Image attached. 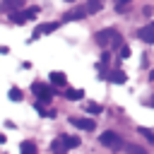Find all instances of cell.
<instances>
[{"label": "cell", "instance_id": "obj_15", "mask_svg": "<svg viewBox=\"0 0 154 154\" xmlns=\"http://www.w3.org/2000/svg\"><path fill=\"white\" fill-rule=\"evenodd\" d=\"M7 96H10V101H22V89H17V87H12Z\"/></svg>", "mask_w": 154, "mask_h": 154}, {"label": "cell", "instance_id": "obj_16", "mask_svg": "<svg viewBox=\"0 0 154 154\" xmlns=\"http://www.w3.org/2000/svg\"><path fill=\"white\" fill-rule=\"evenodd\" d=\"M99 10H101V2H99V0H89L87 12H89V14H94V12H99Z\"/></svg>", "mask_w": 154, "mask_h": 154}, {"label": "cell", "instance_id": "obj_19", "mask_svg": "<svg viewBox=\"0 0 154 154\" xmlns=\"http://www.w3.org/2000/svg\"><path fill=\"white\" fill-rule=\"evenodd\" d=\"M87 111H89V113H101V106H99V103H89Z\"/></svg>", "mask_w": 154, "mask_h": 154}, {"label": "cell", "instance_id": "obj_2", "mask_svg": "<svg viewBox=\"0 0 154 154\" xmlns=\"http://www.w3.org/2000/svg\"><path fill=\"white\" fill-rule=\"evenodd\" d=\"M99 142H101L103 147H108V149H120V144H123V140H120V135H116L113 130H106V132H101V137H99Z\"/></svg>", "mask_w": 154, "mask_h": 154}, {"label": "cell", "instance_id": "obj_23", "mask_svg": "<svg viewBox=\"0 0 154 154\" xmlns=\"http://www.w3.org/2000/svg\"><path fill=\"white\" fill-rule=\"evenodd\" d=\"M65 2H77V0H65Z\"/></svg>", "mask_w": 154, "mask_h": 154}, {"label": "cell", "instance_id": "obj_6", "mask_svg": "<svg viewBox=\"0 0 154 154\" xmlns=\"http://www.w3.org/2000/svg\"><path fill=\"white\" fill-rule=\"evenodd\" d=\"M137 36L144 43H154V24H144L142 29H137Z\"/></svg>", "mask_w": 154, "mask_h": 154}, {"label": "cell", "instance_id": "obj_12", "mask_svg": "<svg viewBox=\"0 0 154 154\" xmlns=\"http://www.w3.org/2000/svg\"><path fill=\"white\" fill-rule=\"evenodd\" d=\"M65 96H67L70 101H79V99H84V91H82V89H67Z\"/></svg>", "mask_w": 154, "mask_h": 154}, {"label": "cell", "instance_id": "obj_3", "mask_svg": "<svg viewBox=\"0 0 154 154\" xmlns=\"http://www.w3.org/2000/svg\"><path fill=\"white\" fill-rule=\"evenodd\" d=\"M36 12H38V7H31V10H24V12H19V10H14V12H10V22H12V24H24V22H29V19H34V17H36Z\"/></svg>", "mask_w": 154, "mask_h": 154}, {"label": "cell", "instance_id": "obj_13", "mask_svg": "<svg viewBox=\"0 0 154 154\" xmlns=\"http://www.w3.org/2000/svg\"><path fill=\"white\" fill-rule=\"evenodd\" d=\"M120 149H123V152H132V154H144V149H142V147H137V144H125V142H123V144H120Z\"/></svg>", "mask_w": 154, "mask_h": 154}, {"label": "cell", "instance_id": "obj_21", "mask_svg": "<svg viewBox=\"0 0 154 154\" xmlns=\"http://www.w3.org/2000/svg\"><path fill=\"white\" fill-rule=\"evenodd\" d=\"M128 2H130V0H118V7H120V10H123V7H125V5H128Z\"/></svg>", "mask_w": 154, "mask_h": 154}, {"label": "cell", "instance_id": "obj_10", "mask_svg": "<svg viewBox=\"0 0 154 154\" xmlns=\"http://www.w3.org/2000/svg\"><path fill=\"white\" fill-rule=\"evenodd\" d=\"M84 14H89V12H87V10H70L63 19H65V22H72V19H82Z\"/></svg>", "mask_w": 154, "mask_h": 154}, {"label": "cell", "instance_id": "obj_5", "mask_svg": "<svg viewBox=\"0 0 154 154\" xmlns=\"http://www.w3.org/2000/svg\"><path fill=\"white\" fill-rule=\"evenodd\" d=\"M70 123H72L77 130H84V132H91V130L96 128V123L89 120V118H70Z\"/></svg>", "mask_w": 154, "mask_h": 154}, {"label": "cell", "instance_id": "obj_18", "mask_svg": "<svg viewBox=\"0 0 154 154\" xmlns=\"http://www.w3.org/2000/svg\"><path fill=\"white\" fill-rule=\"evenodd\" d=\"M65 144H67V149H72V147L79 144V137H70V135H65Z\"/></svg>", "mask_w": 154, "mask_h": 154}, {"label": "cell", "instance_id": "obj_25", "mask_svg": "<svg viewBox=\"0 0 154 154\" xmlns=\"http://www.w3.org/2000/svg\"><path fill=\"white\" fill-rule=\"evenodd\" d=\"M0 142H2V137H0Z\"/></svg>", "mask_w": 154, "mask_h": 154}, {"label": "cell", "instance_id": "obj_7", "mask_svg": "<svg viewBox=\"0 0 154 154\" xmlns=\"http://www.w3.org/2000/svg\"><path fill=\"white\" fill-rule=\"evenodd\" d=\"M106 79H108V82H113V84H123L128 77H125V72H123V70H113V72H111Z\"/></svg>", "mask_w": 154, "mask_h": 154}, {"label": "cell", "instance_id": "obj_22", "mask_svg": "<svg viewBox=\"0 0 154 154\" xmlns=\"http://www.w3.org/2000/svg\"><path fill=\"white\" fill-rule=\"evenodd\" d=\"M149 77H152V82H154V70H152V72H149Z\"/></svg>", "mask_w": 154, "mask_h": 154}, {"label": "cell", "instance_id": "obj_17", "mask_svg": "<svg viewBox=\"0 0 154 154\" xmlns=\"http://www.w3.org/2000/svg\"><path fill=\"white\" fill-rule=\"evenodd\" d=\"M137 132H140L142 137H147L149 142H154V130H149V128H137Z\"/></svg>", "mask_w": 154, "mask_h": 154}, {"label": "cell", "instance_id": "obj_4", "mask_svg": "<svg viewBox=\"0 0 154 154\" xmlns=\"http://www.w3.org/2000/svg\"><path fill=\"white\" fill-rule=\"evenodd\" d=\"M31 91L38 96V101H41V103H48V101L53 99V89H51V87H46V84H41V82H34V84H31Z\"/></svg>", "mask_w": 154, "mask_h": 154}, {"label": "cell", "instance_id": "obj_20", "mask_svg": "<svg viewBox=\"0 0 154 154\" xmlns=\"http://www.w3.org/2000/svg\"><path fill=\"white\" fill-rule=\"evenodd\" d=\"M130 55V48L128 46H120V58H128Z\"/></svg>", "mask_w": 154, "mask_h": 154}, {"label": "cell", "instance_id": "obj_11", "mask_svg": "<svg viewBox=\"0 0 154 154\" xmlns=\"http://www.w3.org/2000/svg\"><path fill=\"white\" fill-rule=\"evenodd\" d=\"M51 82L58 84V87H65L67 84V77H65V72H51Z\"/></svg>", "mask_w": 154, "mask_h": 154}, {"label": "cell", "instance_id": "obj_8", "mask_svg": "<svg viewBox=\"0 0 154 154\" xmlns=\"http://www.w3.org/2000/svg\"><path fill=\"white\" fill-rule=\"evenodd\" d=\"M51 149H53V152H65V149H67V144H65V135L55 137V140L51 142Z\"/></svg>", "mask_w": 154, "mask_h": 154}, {"label": "cell", "instance_id": "obj_1", "mask_svg": "<svg viewBox=\"0 0 154 154\" xmlns=\"http://www.w3.org/2000/svg\"><path fill=\"white\" fill-rule=\"evenodd\" d=\"M96 43H99L101 48L118 46V43H123V36H120V31H116V29H101V31H96Z\"/></svg>", "mask_w": 154, "mask_h": 154}, {"label": "cell", "instance_id": "obj_14", "mask_svg": "<svg viewBox=\"0 0 154 154\" xmlns=\"http://www.w3.org/2000/svg\"><path fill=\"white\" fill-rule=\"evenodd\" d=\"M19 152H24V154H34V152H36V144H34V142H22Z\"/></svg>", "mask_w": 154, "mask_h": 154}, {"label": "cell", "instance_id": "obj_24", "mask_svg": "<svg viewBox=\"0 0 154 154\" xmlns=\"http://www.w3.org/2000/svg\"><path fill=\"white\" fill-rule=\"evenodd\" d=\"M152 106H154V99H152Z\"/></svg>", "mask_w": 154, "mask_h": 154}, {"label": "cell", "instance_id": "obj_9", "mask_svg": "<svg viewBox=\"0 0 154 154\" xmlns=\"http://www.w3.org/2000/svg\"><path fill=\"white\" fill-rule=\"evenodd\" d=\"M5 12H14V10H19L22 7V0H2V5H0Z\"/></svg>", "mask_w": 154, "mask_h": 154}]
</instances>
